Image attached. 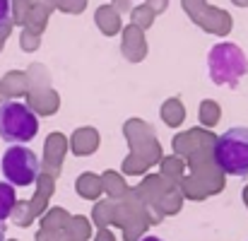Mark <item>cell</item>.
<instances>
[{"mask_svg": "<svg viewBox=\"0 0 248 241\" xmlns=\"http://www.w3.org/2000/svg\"><path fill=\"white\" fill-rule=\"evenodd\" d=\"M207 70L215 84L236 87L248 73V58L236 44H217L207 53Z\"/></svg>", "mask_w": 248, "mask_h": 241, "instance_id": "cell-3", "label": "cell"}, {"mask_svg": "<svg viewBox=\"0 0 248 241\" xmlns=\"http://www.w3.org/2000/svg\"><path fill=\"white\" fill-rule=\"evenodd\" d=\"M212 160L229 176H248V128L224 130L215 140Z\"/></svg>", "mask_w": 248, "mask_h": 241, "instance_id": "cell-2", "label": "cell"}, {"mask_svg": "<svg viewBox=\"0 0 248 241\" xmlns=\"http://www.w3.org/2000/svg\"><path fill=\"white\" fill-rule=\"evenodd\" d=\"M39 133V116L17 99L0 104V140L10 145H24Z\"/></svg>", "mask_w": 248, "mask_h": 241, "instance_id": "cell-1", "label": "cell"}, {"mask_svg": "<svg viewBox=\"0 0 248 241\" xmlns=\"http://www.w3.org/2000/svg\"><path fill=\"white\" fill-rule=\"evenodd\" d=\"M17 205V193L15 186L7 181H0V225L12 215V208Z\"/></svg>", "mask_w": 248, "mask_h": 241, "instance_id": "cell-5", "label": "cell"}, {"mask_svg": "<svg viewBox=\"0 0 248 241\" xmlns=\"http://www.w3.org/2000/svg\"><path fill=\"white\" fill-rule=\"evenodd\" d=\"M140 241H164V239H159V237H152V234H150V237H142Z\"/></svg>", "mask_w": 248, "mask_h": 241, "instance_id": "cell-7", "label": "cell"}, {"mask_svg": "<svg viewBox=\"0 0 248 241\" xmlns=\"http://www.w3.org/2000/svg\"><path fill=\"white\" fill-rule=\"evenodd\" d=\"M0 171L7 183H12L15 188H24V186L36 183L41 174V161H39V155L31 152L29 147L10 145V150H5L0 160Z\"/></svg>", "mask_w": 248, "mask_h": 241, "instance_id": "cell-4", "label": "cell"}, {"mask_svg": "<svg viewBox=\"0 0 248 241\" xmlns=\"http://www.w3.org/2000/svg\"><path fill=\"white\" fill-rule=\"evenodd\" d=\"M10 19H12V5L10 0H0V29L10 24Z\"/></svg>", "mask_w": 248, "mask_h": 241, "instance_id": "cell-6", "label": "cell"}]
</instances>
